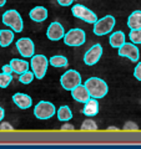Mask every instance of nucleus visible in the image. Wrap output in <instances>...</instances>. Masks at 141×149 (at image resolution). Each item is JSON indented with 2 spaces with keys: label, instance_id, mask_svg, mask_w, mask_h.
I'll use <instances>...</instances> for the list:
<instances>
[{
  "label": "nucleus",
  "instance_id": "f257e3e1",
  "mask_svg": "<svg viewBox=\"0 0 141 149\" xmlns=\"http://www.w3.org/2000/svg\"><path fill=\"white\" fill-rule=\"evenodd\" d=\"M84 86L86 87V90L89 91V93H90V97L96 98V100L104 98V97L107 95V92H109V86H107V83L99 77L87 78L85 81V83H84Z\"/></svg>",
  "mask_w": 141,
  "mask_h": 149
},
{
  "label": "nucleus",
  "instance_id": "f03ea898",
  "mask_svg": "<svg viewBox=\"0 0 141 149\" xmlns=\"http://www.w3.org/2000/svg\"><path fill=\"white\" fill-rule=\"evenodd\" d=\"M1 20L3 24L10 27L14 32H21L24 29V21H23V17L18 10H14V9L6 10L3 14Z\"/></svg>",
  "mask_w": 141,
  "mask_h": 149
},
{
  "label": "nucleus",
  "instance_id": "7ed1b4c3",
  "mask_svg": "<svg viewBox=\"0 0 141 149\" xmlns=\"http://www.w3.org/2000/svg\"><path fill=\"white\" fill-rule=\"evenodd\" d=\"M30 66H31L32 73H34L35 78L43 80L46 74V71H48L49 60L44 55H34V56H31Z\"/></svg>",
  "mask_w": 141,
  "mask_h": 149
},
{
  "label": "nucleus",
  "instance_id": "20e7f679",
  "mask_svg": "<svg viewBox=\"0 0 141 149\" xmlns=\"http://www.w3.org/2000/svg\"><path fill=\"white\" fill-rule=\"evenodd\" d=\"M116 25V20L112 15H106L101 19H97L94 24V34L96 36H104L106 34L114 30V27Z\"/></svg>",
  "mask_w": 141,
  "mask_h": 149
},
{
  "label": "nucleus",
  "instance_id": "39448f33",
  "mask_svg": "<svg viewBox=\"0 0 141 149\" xmlns=\"http://www.w3.org/2000/svg\"><path fill=\"white\" fill-rule=\"evenodd\" d=\"M64 42L65 45L71 46V47H78V46H81L85 44L86 41V34L85 31L81 29H71L68 32H65L64 35Z\"/></svg>",
  "mask_w": 141,
  "mask_h": 149
},
{
  "label": "nucleus",
  "instance_id": "423d86ee",
  "mask_svg": "<svg viewBox=\"0 0 141 149\" xmlns=\"http://www.w3.org/2000/svg\"><path fill=\"white\" fill-rule=\"evenodd\" d=\"M56 113L55 106L48 101H40L35 107H34V116L37 119L46 120L53 118Z\"/></svg>",
  "mask_w": 141,
  "mask_h": 149
},
{
  "label": "nucleus",
  "instance_id": "0eeeda50",
  "mask_svg": "<svg viewBox=\"0 0 141 149\" xmlns=\"http://www.w3.org/2000/svg\"><path fill=\"white\" fill-rule=\"evenodd\" d=\"M81 83V74L76 70H68L60 77V85L65 91H71Z\"/></svg>",
  "mask_w": 141,
  "mask_h": 149
},
{
  "label": "nucleus",
  "instance_id": "6e6552de",
  "mask_svg": "<svg viewBox=\"0 0 141 149\" xmlns=\"http://www.w3.org/2000/svg\"><path fill=\"white\" fill-rule=\"evenodd\" d=\"M71 13L75 17L80 19V20L87 22V24H95L97 20V15L94 11H91L89 8L81 5V4H76L71 8Z\"/></svg>",
  "mask_w": 141,
  "mask_h": 149
},
{
  "label": "nucleus",
  "instance_id": "1a4fd4ad",
  "mask_svg": "<svg viewBox=\"0 0 141 149\" xmlns=\"http://www.w3.org/2000/svg\"><path fill=\"white\" fill-rule=\"evenodd\" d=\"M119 56L120 57H126L129 58L131 62H137L139 58H140V51H139V47L136 46L135 44L133 42H126L123 46H120L119 49Z\"/></svg>",
  "mask_w": 141,
  "mask_h": 149
},
{
  "label": "nucleus",
  "instance_id": "9d476101",
  "mask_svg": "<svg viewBox=\"0 0 141 149\" xmlns=\"http://www.w3.org/2000/svg\"><path fill=\"white\" fill-rule=\"evenodd\" d=\"M16 50L23 57L31 58V56L35 54V45L29 37H21L16 41Z\"/></svg>",
  "mask_w": 141,
  "mask_h": 149
},
{
  "label": "nucleus",
  "instance_id": "9b49d317",
  "mask_svg": "<svg viewBox=\"0 0 141 149\" xmlns=\"http://www.w3.org/2000/svg\"><path fill=\"white\" fill-rule=\"evenodd\" d=\"M101 56H102V46L100 44H95L84 55V62L87 66H94V65H96L100 61Z\"/></svg>",
  "mask_w": 141,
  "mask_h": 149
},
{
  "label": "nucleus",
  "instance_id": "f8f14e48",
  "mask_svg": "<svg viewBox=\"0 0 141 149\" xmlns=\"http://www.w3.org/2000/svg\"><path fill=\"white\" fill-rule=\"evenodd\" d=\"M65 35V30L64 26L60 24L59 21H54L49 25L48 30H46V37L50 41H59L61 40Z\"/></svg>",
  "mask_w": 141,
  "mask_h": 149
},
{
  "label": "nucleus",
  "instance_id": "ddd939ff",
  "mask_svg": "<svg viewBox=\"0 0 141 149\" xmlns=\"http://www.w3.org/2000/svg\"><path fill=\"white\" fill-rule=\"evenodd\" d=\"M71 96L75 101L79 102V103H85L86 101L90 100V93H89V91L86 90V87L84 85H81V83L75 87L74 90H71Z\"/></svg>",
  "mask_w": 141,
  "mask_h": 149
},
{
  "label": "nucleus",
  "instance_id": "4468645a",
  "mask_svg": "<svg viewBox=\"0 0 141 149\" xmlns=\"http://www.w3.org/2000/svg\"><path fill=\"white\" fill-rule=\"evenodd\" d=\"M13 102L20 109H27V108H30L31 104H32V98L29 95L18 92L15 95H13Z\"/></svg>",
  "mask_w": 141,
  "mask_h": 149
},
{
  "label": "nucleus",
  "instance_id": "2eb2a0df",
  "mask_svg": "<svg viewBox=\"0 0 141 149\" xmlns=\"http://www.w3.org/2000/svg\"><path fill=\"white\" fill-rule=\"evenodd\" d=\"M48 16H49L48 9L44 6H35L29 13V17L35 22H43L48 19Z\"/></svg>",
  "mask_w": 141,
  "mask_h": 149
},
{
  "label": "nucleus",
  "instance_id": "dca6fc26",
  "mask_svg": "<svg viewBox=\"0 0 141 149\" xmlns=\"http://www.w3.org/2000/svg\"><path fill=\"white\" fill-rule=\"evenodd\" d=\"M84 104L85 106H84V108H82V114H85L86 117H94V116H96L99 113L100 106H99V102L96 98L90 97V100L86 101Z\"/></svg>",
  "mask_w": 141,
  "mask_h": 149
},
{
  "label": "nucleus",
  "instance_id": "f3484780",
  "mask_svg": "<svg viewBox=\"0 0 141 149\" xmlns=\"http://www.w3.org/2000/svg\"><path fill=\"white\" fill-rule=\"evenodd\" d=\"M10 66L13 68V72H15L18 74L24 73L25 71H27L30 67V63L26 62L25 60H20V58H13L10 61Z\"/></svg>",
  "mask_w": 141,
  "mask_h": 149
},
{
  "label": "nucleus",
  "instance_id": "a211bd4d",
  "mask_svg": "<svg viewBox=\"0 0 141 149\" xmlns=\"http://www.w3.org/2000/svg\"><path fill=\"white\" fill-rule=\"evenodd\" d=\"M128 26L130 30L141 29V10H135L128 17Z\"/></svg>",
  "mask_w": 141,
  "mask_h": 149
},
{
  "label": "nucleus",
  "instance_id": "6ab92c4d",
  "mask_svg": "<svg viewBox=\"0 0 141 149\" xmlns=\"http://www.w3.org/2000/svg\"><path fill=\"white\" fill-rule=\"evenodd\" d=\"M109 42L111 45V47L119 49L120 46H123L125 44V34L123 31H115L110 35Z\"/></svg>",
  "mask_w": 141,
  "mask_h": 149
},
{
  "label": "nucleus",
  "instance_id": "aec40b11",
  "mask_svg": "<svg viewBox=\"0 0 141 149\" xmlns=\"http://www.w3.org/2000/svg\"><path fill=\"white\" fill-rule=\"evenodd\" d=\"M14 31L9 29L0 30V46L1 47H8L14 41Z\"/></svg>",
  "mask_w": 141,
  "mask_h": 149
},
{
  "label": "nucleus",
  "instance_id": "412c9836",
  "mask_svg": "<svg viewBox=\"0 0 141 149\" xmlns=\"http://www.w3.org/2000/svg\"><path fill=\"white\" fill-rule=\"evenodd\" d=\"M56 116L60 122H69L73 118V112L69 108V106H61L60 108L56 111Z\"/></svg>",
  "mask_w": 141,
  "mask_h": 149
},
{
  "label": "nucleus",
  "instance_id": "4be33fe9",
  "mask_svg": "<svg viewBox=\"0 0 141 149\" xmlns=\"http://www.w3.org/2000/svg\"><path fill=\"white\" fill-rule=\"evenodd\" d=\"M68 63H69L68 58L63 55H55V56H53V57L49 58V65H51L53 67H56V68L66 67Z\"/></svg>",
  "mask_w": 141,
  "mask_h": 149
},
{
  "label": "nucleus",
  "instance_id": "5701e85b",
  "mask_svg": "<svg viewBox=\"0 0 141 149\" xmlns=\"http://www.w3.org/2000/svg\"><path fill=\"white\" fill-rule=\"evenodd\" d=\"M80 129L84 130V132H95V130H97V124H96V122L94 119L87 118V119H85L82 122Z\"/></svg>",
  "mask_w": 141,
  "mask_h": 149
},
{
  "label": "nucleus",
  "instance_id": "b1692460",
  "mask_svg": "<svg viewBox=\"0 0 141 149\" xmlns=\"http://www.w3.org/2000/svg\"><path fill=\"white\" fill-rule=\"evenodd\" d=\"M35 78L34 76V73H32V71H25L24 73H21V74H19V81H20L23 85H29V83L32 82V80Z\"/></svg>",
  "mask_w": 141,
  "mask_h": 149
},
{
  "label": "nucleus",
  "instance_id": "393cba45",
  "mask_svg": "<svg viewBox=\"0 0 141 149\" xmlns=\"http://www.w3.org/2000/svg\"><path fill=\"white\" fill-rule=\"evenodd\" d=\"M13 81V74L1 72L0 73V88H6Z\"/></svg>",
  "mask_w": 141,
  "mask_h": 149
},
{
  "label": "nucleus",
  "instance_id": "a878e982",
  "mask_svg": "<svg viewBox=\"0 0 141 149\" xmlns=\"http://www.w3.org/2000/svg\"><path fill=\"white\" fill-rule=\"evenodd\" d=\"M130 41L135 45H140L141 44V29H136V30H130Z\"/></svg>",
  "mask_w": 141,
  "mask_h": 149
},
{
  "label": "nucleus",
  "instance_id": "bb28decb",
  "mask_svg": "<svg viewBox=\"0 0 141 149\" xmlns=\"http://www.w3.org/2000/svg\"><path fill=\"white\" fill-rule=\"evenodd\" d=\"M125 132H137V130L140 129L139 125L136 124L135 122H126L124 124V128H123Z\"/></svg>",
  "mask_w": 141,
  "mask_h": 149
},
{
  "label": "nucleus",
  "instance_id": "cd10ccee",
  "mask_svg": "<svg viewBox=\"0 0 141 149\" xmlns=\"http://www.w3.org/2000/svg\"><path fill=\"white\" fill-rule=\"evenodd\" d=\"M0 130L1 132H13L14 130V127L9 123V122H0Z\"/></svg>",
  "mask_w": 141,
  "mask_h": 149
},
{
  "label": "nucleus",
  "instance_id": "c85d7f7f",
  "mask_svg": "<svg viewBox=\"0 0 141 149\" xmlns=\"http://www.w3.org/2000/svg\"><path fill=\"white\" fill-rule=\"evenodd\" d=\"M134 76L137 81H141V61L136 65V67L134 70Z\"/></svg>",
  "mask_w": 141,
  "mask_h": 149
},
{
  "label": "nucleus",
  "instance_id": "c756f323",
  "mask_svg": "<svg viewBox=\"0 0 141 149\" xmlns=\"http://www.w3.org/2000/svg\"><path fill=\"white\" fill-rule=\"evenodd\" d=\"M75 129V127L73 124H70V123H65L61 125V128H60V130H63V132H73V130Z\"/></svg>",
  "mask_w": 141,
  "mask_h": 149
},
{
  "label": "nucleus",
  "instance_id": "7c9ffc66",
  "mask_svg": "<svg viewBox=\"0 0 141 149\" xmlns=\"http://www.w3.org/2000/svg\"><path fill=\"white\" fill-rule=\"evenodd\" d=\"M56 1H58V4L61 6H70V5H73L74 0H56Z\"/></svg>",
  "mask_w": 141,
  "mask_h": 149
},
{
  "label": "nucleus",
  "instance_id": "2f4dec72",
  "mask_svg": "<svg viewBox=\"0 0 141 149\" xmlns=\"http://www.w3.org/2000/svg\"><path fill=\"white\" fill-rule=\"evenodd\" d=\"M3 72H5V73H13V68L10 66V63H8V65H4L3 66Z\"/></svg>",
  "mask_w": 141,
  "mask_h": 149
},
{
  "label": "nucleus",
  "instance_id": "473e14b6",
  "mask_svg": "<svg viewBox=\"0 0 141 149\" xmlns=\"http://www.w3.org/2000/svg\"><path fill=\"white\" fill-rule=\"evenodd\" d=\"M120 128L117 127H114V125H110V127H107V132H119Z\"/></svg>",
  "mask_w": 141,
  "mask_h": 149
},
{
  "label": "nucleus",
  "instance_id": "72a5a7b5",
  "mask_svg": "<svg viewBox=\"0 0 141 149\" xmlns=\"http://www.w3.org/2000/svg\"><path fill=\"white\" fill-rule=\"evenodd\" d=\"M4 117H5V111H4L3 107H0V122L4 119Z\"/></svg>",
  "mask_w": 141,
  "mask_h": 149
},
{
  "label": "nucleus",
  "instance_id": "f704fd0d",
  "mask_svg": "<svg viewBox=\"0 0 141 149\" xmlns=\"http://www.w3.org/2000/svg\"><path fill=\"white\" fill-rule=\"evenodd\" d=\"M5 4H6V0H0V8L4 6Z\"/></svg>",
  "mask_w": 141,
  "mask_h": 149
}]
</instances>
